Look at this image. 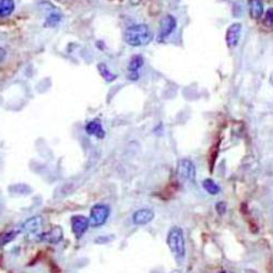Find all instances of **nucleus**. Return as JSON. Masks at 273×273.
<instances>
[{
    "label": "nucleus",
    "mask_w": 273,
    "mask_h": 273,
    "mask_svg": "<svg viewBox=\"0 0 273 273\" xmlns=\"http://www.w3.org/2000/svg\"><path fill=\"white\" fill-rule=\"evenodd\" d=\"M144 59L141 55H134L130 59L128 64V72H138V70L144 66Z\"/></svg>",
    "instance_id": "obj_17"
},
{
    "label": "nucleus",
    "mask_w": 273,
    "mask_h": 273,
    "mask_svg": "<svg viewBox=\"0 0 273 273\" xmlns=\"http://www.w3.org/2000/svg\"><path fill=\"white\" fill-rule=\"evenodd\" d=\"M58 2H62V0H58Z\"/></svg>",
    "instance_id": "obj_25"
},
{
    "label": "nucleus",
    "mask_w": 273,
    "mask_h": 273,
    "mask_svg": "<svg viewBox=\"0 0 273 273\" xmlns=\"http://www.w3.org/2000/svg\"><path fill=\"white\" fill-rule=\"evenodd\" d=\"M153 38L151 30L146 24H136L130 26L124 32V40L130 46L140 47L146 46Z\"/></svg>",
    "instance_id": "obj_1"
},
{
    "label": "nucleus",
    "mask_w": 273,
    "mask_h": 273,
    "mask_svg": "<svg viewBox=\"0 0 273 273\" xmlns=\"http://www.w3.org/2000/svg\"><path fill=\"white\" fill-rule=\"evenodd\" d=\"M216 212L218 213V214L223 216L224 213L226 212V210H228V206H226V204L223 202V201H221V202L216 204Z\"/></svg>",
    "instance_id": "obj_19"
},
{
    "label": "nucleus",
    "mask_w": 273,
    "mask_h": 273,
    "mask_svg": "<svg viewBox=\"0 0 273 273\" xmlns=\"http://www.w3.org/2000/svg\"><path fill=\"white\" fill-rule=\"evenodd\" d=\"M18 234H19V230H11L9 232L2 234V236H0V246L4 247L6 245H8L9 242H11L16 238Z\"/></svg>",
    "instance_id": "obj_18"
},
{
    "label": "nucleus",
    "mask_w": 273,
    "mask_h": 273,
    "mask_svg": "<svg viewBox=\"0 0 273 273\" xmlns=\"http://www.w3.org/2000/svg\"><path fill=\"white\" fill-rule=\"evenodd\" d=\"M62 237H64L62 228H59V226L52 228L50 230H47V232L40 233L38 235L40 240L48 242V244H52V245L59 244V242L62 240Z\"/></svg>",
    "instance_id": "obj_8"
},
{
    "label": "nucleus",
    "mask_w": 273,
    "mask_h": 273,
    "mask_svg": "<svg viewBox=\"0 0 273 273\" xmlns=\"http://www.w3.org/2000/svg\"><path fill=\"white\" fill-rule=\"evenodd\" d=\"M266 21H268L270 24H273V8H270L266 11Z\"/></svg>",
    "instance_id": "obj_20"
},
{
    "label": "nucleus",
    "mask_w": 273,
    "mask_h": 273,
    "mask_svg": "<svg viewBox=\"0 0 273 273\" xmlns=\"http://www.w3.org/2000/svg\"><path fill=\"white\" fill-rule=\"evenodd\" d=\"M177 175L182 180H189L192 182H196L197 177V170H196L194 164L188 158H182L178 163Z\"/></svg>",
    "instance_id": "obj_4"
},
{
    "label": "nucleus",
    "mask_w": 273,
    "mask_h": 273,
    "mask_svg": "<svg viewBox=\"0 0 273 273\" xmlns=\"http://www.w3.org/2000/svg\"><path fill=\"white\" fill-rule=\"evenodd\" d=\"M202 187L208 194L212 196H216L221 192V187H220L214 180H211V178H206L202 182Z\"/></svg>",
    "instance_id": "obj_15"
},
{
    "label": "nucleus",
    "mask_w": 273,
    "mask_h": 273,
    "mask_svg": "<svg viewBox=\"0 0 273 273\" xmlns=\"http://www.w3.org/2000/svg\"><path fill=\"white\" fill-rule=\"evenodd\" d=\"M42 226H43V218L40 216H35L28 218L21 225V230L28 236H36L40 234Z\"/></svg>",
    "instance_id": "obj_5"
},
{
    "label": "nucleus",
    "mask_w": 273,
    "mask_h": 273,
    "mask_svg": "<svg viewBox=\"0 0 273 273\" xmlns=\"http://www.w3.org/2000/svg\"><path fill=\"white\" fill-rule=\"evenodd\" d=\"M218 273H228L226 271H221V272H218Z\"/></svg>",
    "instance_id": "obj_23"
},
{
    "label": "nucleus",
    "mask_w": 273,
    "mask_h": 273,
    "mask_svg": "<svg viewBox=\"0 0 273 273\" xmlns=\"http://www.w3.org/2000/svg\"><path fill=\"white\" fill-rule=\"evenodd\" d=\"M249 10L252 19L259 20L264 14V2L262 0H250L249 2Z\"/></svg>",
    "instance_id": "obj_12"
},
{
    "label": "nucleus",
    "mask_w": 273,
    "mask_h": 273,
    "mask_svg": "<svg viewBox=\"0 0 273 273\" xmlns=\"http://www.w3.org/2000/svg\"><path fill=\"white\" fill-rule=\"evenodd\" d=\"M240 35H242V24L240 23H238V22L233 23V24L228 28L225 40H226V44L230 48H233V47H236L237 45H238V42L240 40Z\"/></svg>",
    "instance_id": "obj_10"
},
{
    "label": "nucleus",
    "mask_w": 273,
    "mask_h": 273,
    "mask_svg": "<svg viewBox=\"0 0 273 273\" xmlns=\"http://www.w3.org/2000/svg\"><path fill=\"white\" fill-rule=\"evenodd\" d=\"M176 19L170 14H166L162 18L161 22H160V32H158V38L160 40H164L166 38H168L170 35L174 32V30L176 28Z\"/></svg>",
    "instance_id": "obj_7"
},
{
    "label": "nucleus",
    "mask_w": 273,
    "mask_h": 273,
    "mask_svg": "<svg viewBox=\"0 0 273 273\" xmlns=\"http://www.w3.org/2000/svg\"><path fill=\"white\" fill-rule=\"evenodd\" d=\"M6 56H7V52H6V50L4 48L0 47V62H2L4 60Z\"/></svg>",
    "instance_id": "obj_21"
},
{
    "label": "nucleus",
    "mask_w": 273,
    "mask_h": 273,
    "mask_svg": "<svg viewBox=\"0 0 273 273\" xmlns=\"http://www.w3.org/2000/svg\"><path fill=\"white\" fill-rule=\"evenodd\" d=\"M98 69L100 74L102 76V78L106 81V82H112L117 79V74H114L112 72V71L108 69V67L106 66L104 62H100L98 64Z\"/></svg>",
    "instance_id": "obj_16"
},
{
    "label": "nucleus",
    "mask_w": 273,
    "mask_h": 273,
    "mask_svg": "<svg viewBox=\"0 0 273 273\" xmlns=\"http://www.w3.org/2000/svg\"><path fill=\"white\" fill-rule=\"evenodd\" d=\"M86 134L96 136L98 139H103L105 136V130L98 120L88 122L86 124Z\"/></svg>",
    "instance_id": "obj_11"
},
{
    "label": "nucleus",
    "mask_w": 273,
    "mask_h": 273,
    "mask_svg": "<svg viewBox=\"0 0 273 273\" xmlns=\"http://www.w3.org/2000/svg\"><path fill=\"white\" fill-rule=\"evenodd\" d=\"M14 0H0V18L11 16L14 11Z\"/></svg>",
    "instance_id": "obj_13"
},
{
    "label": "nucleus",
    "mask_w": 273,
    "mask_h": 273,
    "mask_svg": "<svg viewBox=\"0 0 273 273\" xmlns=\"http://www.w3.org/2000/svg\"><path fill=\"white\" fill-rule=\"evenodd\" d=\"M70 224H71V230H72V233L74 234L76 238H81V237L86 234V232L88 228V225H90V221L88 218L84 216H74L70 218Z\"/></svg>",
    "instance_id": "obj_6"
},
{
    "label": "nucleus",
    "mask_w": 273,
    "mask_h": 273,
    "mask_svg": "<svg viewBox=\"0 0 273 273\" xmlns=\"http://www.w3.org/2000/svg\"><path fill=\"white\" fill-rule=\"evenodd\" d=\"M62 21V14H59L57 10H52L46 18V21L44 23V26L46 28H55Z\"/></svg>",
    "instance_id": "obj_14"
},
{
    "label": "nucleus",
    "mask_w": 273,
    "mask_h": 273,
    "mask_svg": "<svg viewBox=\"0 0 273 273\" xmlns=\"http://www.w3.org/2000/svg\"><path fill=\"white\" fill-rule=\"evenodd\" d=\"M270 82H271V84L273 86V72L270 74Z\"/></svg>",
    "instance_id": "obj_22"
},
{
    "label": "nucleus",
    "mask_w": 273,
    "mask_h": 273,
    "mask_svg": "<svg viewBox=\"0 0 273 273\" xmlns=\"http://www.w3.org/2000/svg\"><path fill=\"white\" fill-rule=\"evenodd\" d=\"M156 213L152 209H148V208H144V209L136 210L132 216V222L134 225H146L153 221Z\"/></svg>",
    "instance_id": "obj_9"
},
{
    "label": "nucleus",
    "mask_w": 273,
    "mask_h": 273,
    "mask_svg": "<svg viewBox=\"0 0 273 273\" xmlns=\"http://www.w3.org/2000/svg\"><path fill=\"white\" fill-rule=\"evenodd\" d=\"M174 273H180V272H174Z\"/></svg>",
    "instance_id": "obj_24"
},
{
    "label": "nucleus",
    "mask_w": 273,
    "mask_h": 273,
    "mask_svg": "<svg viewBox=\"0 0 273 273\" xmlns=\"http://www.w3.org/2000/svg\"><path fill=\"white\" fill-rule=\"evenodd\" d=\"M110 214V209L108 206L103 204H98L96 206H93L90 212V218H88L90 225L92 228L102 226V225L108 222Z\"/></svg>",
    "instance_id": "obj_3"
},
{
    "label": "nucleus",
    "mask_w": 273,
    "mask_h": 273,
    "mask_svg": "<svg viewBox=\"0 0 273 273\" xmlns=\"http://www.w3.org/2000/svg\"><path fill=\"white\" fill-rule=\"evenodd\" d=\"M166 244H168L170 250L177 259H182L186 254V245L185 237H184V230L180 226L170 228L166 237Z\"/></svg>",
    "instance_id": "obj_2"
}]
</instances>
